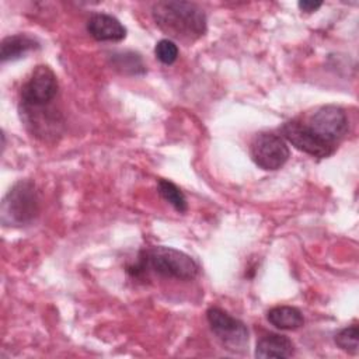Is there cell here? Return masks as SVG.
Wrapping results in <instances>:
<instances>
[{"mask_svg":"<svg viewBox=\"0 0 359 359\" xmlns=\"http://www.w3.org/2000/svg\"><path fill=\"white\" fill-rule=\"evenodd\" d=\"M156 25L168 36L192 43L205 35L208 28L206 14L202 7L191 1H157L151 8Z\"/></svg>","mask_w":359,"mask_h":359,"instance_id":"6da1fadb","label":"cell"},{"mask_svg":"<svg viewBox=\"0 0 359 359\" xmlns=\"http://www.w3.org/2000/svg\"><path fill=\"white\" fill-rule=\"evenodd\" d=\"M146 269H151L163 278L178 280H192L199 273V265L191 255L164 245L142 251L136 262L128 268V272L137 278Z\"/></svg>","mask_w":359,"mask_h":359,"instance_id":"7a4b0ae2","label":"cell"},{"mask_svg":"<svg viewBox=\"0 0 359 359\" xmlns=\"http://www.w3.org/2000/svg\"><path fill=\"white\" fill-rule=\"evenodd\" d=\"M39 212V196L36 187L29 180L15 182L1 202V223L10 227L29 224Z\"/></svg>","mask_w":359,"mask_h":359,"instance_id":"3957f363","label":"cell"},{"mask_svg":"<svg viewBox=\"0 0 359 359\" xmlns=\"http://www.w3.org/2000/svg\"><path fill=\"white\" fill-rule=\"evenodd\" d=\"M210 330L220 344L230 352L241 353L248 345V330L245 324L219 307H210L206 311Z\"/></svg>","mask_w":359,"mask_h":359,"instance_id":"277c9868","label":"cell"},{"mask_svg":"<svg viewBox=\"0 0 359 359\" xmlns=\"http://www.w3.org/2000/svg\"><path fill=\"white\" fill-rule=\"evenodd\" d=\"M59 91L55 72L46 65H38L20 91V105L46 107L52 105Z\"/></svg>","mask_w":359,"mask_h":359,"instance_id":"5b68a950","label":"cell"},{"mask_svg":"<svg viewBox=\"0 0 359 359\" xmlns=\"http://www.w3.org/2000/svg\"><path fill=\"white\" fill-rule=\"evenodd\" d=\"M250 153L252 161L266 171L279 170L290 157L286 140L271 132H261L255 135L250 146Z\"/></svg>","mask_w":359,"mask_h":359,"instance_id":"8992f818","label":"cell"},{"mask_svg":"<svg viewBox=\"0 0 359 359\" xmlns=\"http://www.w3.org/2000/svg\"><path fill=\"white\" fill-rule=\"evenodd\" d=\"M306 126L323 142L337 146L346 135L349 122L346 112L341 107L323 105L310 116Z\"/></svg>","mask_w":359,"mask_h":359,"instance_id":"52a82bcc","label":"cell"},{"mask_svg":"<svg viewBox=\"0 0 359 359\" xmlns=\"http://www.w3.org/2000/svg\"><path fill=\"white\" fill-rule=\"evenodd\" d=\"M282 137L287 140L297 150L317 158H325L331 156L335 150V146H331L317 137L306 123H300L297 121H290L282 125L280 128Z\"/></svg>","mask_w":359,"mask_h":359,"instance_id":"ba28073f","label":"cell"},{"mask_svg":"<svg viewBox=\"0 0 359 359\" xmlns=\"http://www.w3.org/2000/svg\"><path fill=\"white\" fill-rule=\"evenodd\" d=\"M21 119L31 130L32 135L48 139L49 136L59 135L62 126L60 115L56 114V109L52 105L46 107H25L20 105Z\"/></svg>","mask_w":359,"mask_h":359,"instance_id":"9c48e42d","label":"cell"},{"mask_svg":"<svg viewBox=\"0 0 359 359\" xmlns=\"http://www.w3.org/2000/svg\"><path fill=\"white\" fill-rule=\"evenodd\" d=\"M88 34L100 42H119L126 38V28L114 15L97 13L87 21Z\"/></svg>","mask_w":359,"mask_h":359,"instance_id":"30bf717a","label":"cell"},{"mask_svg":"<svg viewBox=\"0 0 359 359\" xmlns=\"http://www.w3.org/2000/svg\"><path fill=\"white\" fill-rule=\"evenodd\" d=\"M39 42L28 34L8 35L1 41L0 45V59L1 62L17 60L24 57L27 53L39 49Z\"/></svg>","mask_w":359,"mask_h":359,"instance_id":"8fae6325","label":"cell"},{"mask_svg":"<svg viewBox=\"0 0 359 359\" xmlns=\"http://www.w3.org/2000/svg\"><path fill=\"white\" fill-rule=\"evenodd\" d=\"M294 353V345L286 335L266 334L255 346L257 358H290Z\"/></svg>","mask_w":359,"mask_h":359,"instance_id":"7c38bea8","label":"cell"},{"mask_svg":"<svg viewBox=\"0 0 359 359\" xmlns=\"http://www.w3.org/2000/svg\"><path fill=\"white\" fill-rule=\"evenodd\" d=\"M266 320L278 330L294 331L304 324V317L297 307L276 306L266 313Z\"/></svg>","mask_w":359,"mask_h":359,"instance_id":"4fadbf2b","label":"cell"},{"mask_svg":"<svg viewBox=\"0 0 359 359\" xmlns=\"http://www.w3.org/2000/svg\"><path fill=\"white\" fill-rule=\"evenodd\" d=\"M112 66L125 74H144L146 65L143 63V59L139 53L132 50H123L116 52L112 55Z\"/></svg>","mask_w":359,"mask_h":359,"instance_id":"5bb4252c","label":"cell"},{"mask_svg":"<svg viewBox=\"0 0 359 359\" xmlns=\"http://www.w3.org/2000/svg\"><path fill=\"white\" fill-rule=\"evenodd\" d=\"M157 189L160 196L168 202L177 212L182 213L187 210L188 205H187V198L182 194V191L171 181L168 180H158L157 182Z\"/></svg>","mask_w":359,"mask_h":359,"instance_id":"9a60e30c","label":"cell"},{"mask_svg":"<svg viewBox=\"0 0 359 359\" xmlns=\"http://www.w3.org/2000/svg\"><path fill=\"white\" fill-rule=\"evenodd\" d=\"M335 344L338 348H341L342 351L356 355L358 353V346H359V328L358 324H352L349 327L342 328L341 331H338L335 334L334 338Z\"/></svg>","mask_w":359,"mask_h":359,"instance_id":"2e32d148","label":"cell"},{"mask_svg":"<svg viewBox=\"0 0 359 359\" xmlns=\"http://www.w3.org/2000/svg\"><path fill=\"white\" fill-rule=\"evenodd\" d=\"M154 55L163 65H172L178 57V46L171 39H160L156 43Z\"/></svg>","mask_w":359,"mask_h":359,"instance_id":"e0dca14e","label":"cell"},{"mask_svg":"<svg viewBox=\"0 0 359 359\" xmlns=\"http://www.w3.org/2000/svg\"><path fill=\"white\" fill-rule=\"evenodd\" d=\"M299 8L304 13H314L317 11L321 6H323V1H310V0H303V1H299Z\"/></svg>","mask_w":359,"mask_h":359,"instance_id":"ac0fdd59","label":"cell"}]
</instances>
